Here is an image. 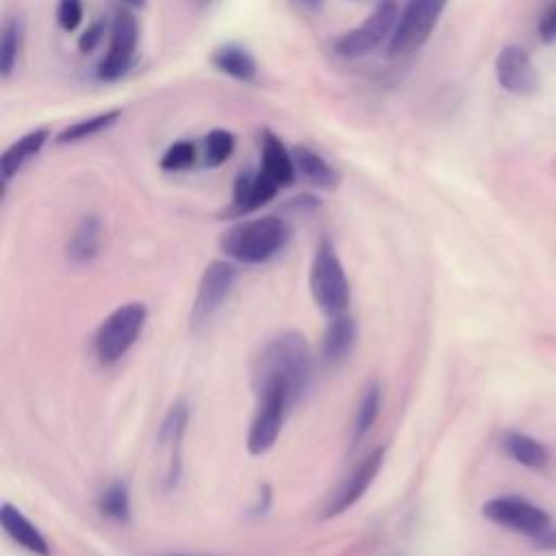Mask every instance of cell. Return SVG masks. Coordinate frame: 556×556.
Segmentation results:
<instances>
[{
	"label": "cell",
	"mask_w": 556,
	"mask_h": 556,
	"mask_svg": "<svg viewBox=\"0 0 556 556\" xmlns=\"http://www.w3.org/2000/svg\"><path fill=\"white\" fill-rule=\"evenodd\" d=\"M502 450L506 452L508 458H513L515 463L530 467V469L545 467L547 458H549V454L541 441H536L534 437L519 432V430H508L502 437Z\"/></svg>",
	"instance_id": "obj_19"
},
{
	"label": "cell",
	"mask_w": 556,
	"mask_h": 556,
	"mask_svg": "<svg viewBox=\"0 0 556 556\" xmlns=\"http://www.w3.org/2000/svg\"><path fill=\"white\" fill-rule=\"evenodd\" d=\"M378 410H380V387L376 382H371L363 397H361V404H358V410H356V424H354V437L361 439L363 434L369 432V428L374 426L376 417H378Z\"/></svg>",
	"instance_id": "obj_26"
},
{
	"label": "cell",
	"mask_w": 556,
	"mask_h": 556,
	"mask_svg": "<svg viewBox=\"0 0 556 556\" xmlns=\"http://www.w3.org/2000/svg\"><path fill=\"white\" fill-rule=\"evenodd\" d=\"M308 285L317 306L328 317L343 315L350 304V285L334 245L328 239H321L315 250Z\"/></svg>",
	"instance_id": "obj_3"
},
{
	"label": "cell",
	"mask_w": 556,
	"mask_h": 556,
	"mask_svg": "<svg viewBox=\"0 0 556 556\" xmlns=\"http://www.w3.org/2000/svg\"><path fill=\"white\" fill-rule=\"evenodd\" d=\"M256 413L248 432V450L250 454L261 456L276 443L293 395L282 387H267L256 391Z\"/></svg>",
	"instance_id": "obj_9"
},
{
	"label": "cell",
	"mask_w": 556,
	"mask_h": 556,
	"mask_svg": "<svg viewBox=\"0 0 556 556\" xmlns=\"http://www.w3.org/2000/svg\"><path fill=\"white\" fill-rule=\"evenodd\" d=\"M237 280V269L228 261H213L206 265L200 285H198V295L191 308V321L193 326L206 324L228 300L232 285Z\"/></svg>",
	"instance_id": "obj_10"
},
{
	"label": "cell",
	"mask_w": 556,
	"mask_h": 556,
	"mask_svg": "<svg viewBox=\"0 0 556 556\" xmlns=\"http://www.w3.org/2000/svg\"><path fill=\"white\" fill-rule=\"evenodd\" d=\"M293 154V163H295V172L308 180L311 185L319 187V189H334L341 180V174L337 167H332L319 152H315L308 146H293L291 148Z\"/></svg>",
	"instance_id": "obj_17"
},
{
	"label": "cell",
	"mask_w": 556,
	"mask_h": 556,
	"mask_svg": "<svg viewBox=\"0 0 556 556\" xmlns=\"http://www.w3.org/2000/svg\"><path fill=\"white\" fill-rule=\"evenodd\" d=\"M261 169L282 189L289 187L298 172H295V163H293V154L291 150L282 143V139L269 130L263 128L261 132Z\"/></svg>",
	"instance_id": "obj_14"
},
{
	"label": "cell",
	"mask_w": 556,
	"mask_h": 556,
	"mask_svg": "<svg viewBox=\"0 0 556 556\" xmlns=\"http://www.w3.org/2000/svg\"><path fill=\"white\" fill-rule=\"evenodd\" d=\"M291 239L289 224L278 215H263L254 219L239 222L230 226L219 241V248L226 256L245 263L258 265L285 250Z\"/></svg>",
	"instance_id": "obj_2"
},
{
	"label": "cell",
	"mask_w": 556,
	"mask_h": 556,
	"mask_svg": "<svg viewBox=\"0 0 556 556\" xmlns=\"http://www.w3.org/2000/svg\"><path fill=\"white\" fill-rule=\"evenodd\" d=\"M104 33H106V22L104 20H93L91 24H87V28L78 35V41H76L78 52L80 54H91L102 43Z\"/></svg>",
	"instance_id": "obj_30"
},
{
	"label": "cell",
	"mask_w": 556,
	"mask_h": 556,
	"mask_svg": "<svg viewBox=\"0 0 556 556\" xmlns=\"http://www.w3.org/2000/svg\"><path fill=\"white\" fill-rule=\"evenodd\" d=\"M382 460H384V447H378L369 456H365V460H361L354 467V471L343 480L339 491L332 495L324 515L337 517V515L345 513L350 506H354L365 495V491L371 486L374 478L378 476V471L382 467Z\"/></svg>",
	"instance_id": "obj_12"
},
{
	"label": "cell",
	"mask_w": 556,
	"mask_h": 556,
	"mask_svg": "<svg viewBox=\"0 0 556 556\" xmlns=\"http://www.w3.org/2000/svg\"><path fill=\"white\" fill-rule=\"evenodd\" d=\"M100 510L106 517H111L115 521H122V523H126L130 519V495H128L126 482L115 480L102 491Z\"/></svg>",
	"instance_id": "obj_25"
},
{
	"label": "cell",
	"mask_w": 556,
	"mask_h": 556,
	"mask_svg": "<svg viewBox=\"0 0 556 556\" xmlns=\"http://www.w3.org/2000/svg\"><path fill=\"white\" fill-rule=\"evenodd\" d=\"M198 159V148L189 139L174 141L161 156V169L163 172H182L189 169Z\"/></svg>",
	"instance_id": "obj_27"
},
{
	"label": "cell",
	"mask_w": 556,
	"mask_h": 556,
	"mask_svg": "<svg viewBox=\"0 0 556 556\" xmlns=\"http://www.w3.org/2000/svg\"><path fill=\"white\" fill-rule=\"evenodd\" d=\"M22 41H24V24L20 17H9L2 24V35H0V76L7 80L20 59L22 52Z\"/></svg>",
	"instance_id": "obj_23"
},
{
	"label": "cell",
	"mask_w": 556,
	"mask_h": 556,
	"mask_svg": "<svg viewBox=\"0 0 556 556\" xmlns=\"http://www.w3.org/2000/svg\"><path fill=\"white\" fill-rule=\"evenodd\" d=\"M100 219L89 215L83 217L80 224L74 228L70 241H67V258L72 265H85L91 263L100 248Z\"/></svg>",
	"instance_id": "obj_20"
},
{
	"label": "cell",
	"mask_w": 556,
	"mask_h": 556,
	"mask_svg": "<svg viewBox=\"0 0 556 556\" xmlns=\"http://www.w3.org/2000/svg\"><path fill=\"white\" fill-rule=\"evenodd\" d=\"M354 339H356L354 319H350L345 315L332 317V321L328 324L326 334H324V356L328 361H341L343 356L350 354Z\"/></svg>",
	"instance_id": "obj_22"
},
{
	"label": "cell",
	"mask_w": 556,
	"mask_h": 556,
	"mask_svg": "<svg viewBox=\"0 0 556 556\" xmlns=\"http://www.w3.org/2000/svg\"><path fill=\"white\" fill-rule=\"evenodd\" d=\"M0 521L4 532L24 549H28L30 554L37 556H50V547L46 543V539L41 536V532L11 504H2L0 510Z\"/></svg>",
	"instance_id": "obj_18"
},
{
	"label": "cell",
	"mask_w": 556,
	"mask_h": 556,
	"mask_svg": "<svg viewBox=\"0 0 556 556\" xmlns=\"http://www.w3.org/2000/svg\"><path fill=\"white\" fill-rule=\"evenodd\" d=\"M119 2L128 9H143L146 7V0H119Z\"/></svg>",
	"instance_id": "obj_32"
},
{
	"label": "cell",
	"mask_w": 556,
	"mask_h": 556,
	"mask_svg": "<svg viewBox=\"0 0 556 556\" xmlns=\"http://www.w3.org/2000/svg\"><path fill=\"white\" fill-rule=\"evenodd\" d=\"M495 78L500 87L513 96H534L541 87L539 70L526 48L517 43L504 46L495 56Z\"/></svg>",
	"instance_id": "obj_11"
},
{
	"label": "cell",
	"mask_w": 556,
	"mask_h": 556,
	"mask_svg": "<svg viewBox=\"0 0 556 556\" xmlns=\"http://www.w3.org/2000/svg\"><path fill=\"white\" fill-rule=\"evenodd\" d=\"M235 146H237V137L226 130V128H213L211 132H206L204 137V165L206 167H219L224 165L232 152H235Z\"/></svg>",
	"instance_id": "obj_24"
},
{
	"label": "cell",
	"mask_w": 556,
	"mask_h": 556,
	"mask_svg": "<svg viewBox=\"0 0 556 556\" xmlns=\"http://www.w3.org/2000/svg\"><path fill=\"white\" fill-rule=\"evenodd\" d=\"M187 419H189V410L182 402L174 404L161 426V441L163 443H178L182 432H185V426H187Z\"/></svg>",
	"instance_id": "obj_28"
},
{
	"label": "cell",
	"mask_w": 556,
	"mask_h": 556,
	"mask_svg": "<svg viewBox=\"0 0 556 556\" xmlns=\"http://www.w3.org/2000/svg\"><path fill=\"white\" fill-rule=\"evenodd\" d=\"M50 139V128L46 126H39V128H33L28 130L26 135H22L20 139H15L0 156V172H2V180L4 185H9V180L28 163L33 161L41 150L43 146L48 143Z\"/></svg>",
	"instance_id": "obj_15"
},
{
	"label": "cell",
	"mask_w": 556,
	"mask_h": 556,
	"mask_svg": "<svg viewBox=\"0 0 556 556\" xmlns=\"http://www.w3.org/2000/svg\"><path fill=\"white\" fill-rule=\"evenodd\" d=\"M397 17H400L397 2L380 0L361 24H356L354 28H350L334 41V46H332L334 52L343 59H358V56L369 54L384 39H391Z\"/></svg>",
	"instance_id": "obj_7"
},
{
	"label": "cell",
	"mask_w": 556,
	"mask_h": 556,
	"mask_svg": "<svg viewBox=\"0 0 556 556\" xmlns=\"http://www.w3.org/2000/svg\"><path fill=\"white\" fill-rule=\"evenodd\" d=\"M111 41L109 50L96 67V78L102 83H115L124 78L135 61H137V43H139V24L128 7H119L111 20Z\"/></svg>",
	"instance_id": "obj_6"
},
{
	"label": "cell",
	"mask_w": 556,
	"mask_h": 556,
	"mask_svg": "<svg viewBox=\"0 0 556 556\" xmlns=\"http://www.w3.org/2000/svg\"><path fill=\"white\" fill-rule=\"evenodd\" d=\"M56 22L65 33H72L83 22V2L80 0H59Z\"/></svg>",
	"instance_id": "obj_29"
},
{
	"label": "cell",
	"mask_w": 556,
	"mask_h": 556,
	"mask_svg": "<svg viewBox=\"0 0 556 556\" xmlns=\"http://www.w3.org/2000/svg\"><path fill=\"white\" fill-rule=\"evenodd\" d=\"M482 515L491 523L523 534L530 543L554 521L541 506L519 497V495H502L482 504Z\"/></svg>",
	"instance_id": "obj_8"
},
{
	"label": "cell",
	"mask_w": 556,
	"mask_h": 556,
	"mask_svg": "<svg viewBox=\"0 0 556 556\" xmlns=\"http://www.w3.org/2000/svg\"><path fill=\"white\" fill-rule=\"evenodd\" d=\"M211 65L239 80V83H254L258 76V63L256 59L250 54L248 48L239 46V43H222L213 50L211 54Z\"/></svg>",
	"instance_id": "obj_16"
},
{
	"label": "cell",
	"mask_w": 556,
	"mask_h": 556,
	"mask_svg": "<svg viewBox=\"0 0 556 556\" xmlns=\"http://www.w3.org/2000/svg\"><path fill=\"white\" fill-rule=\"evenodd\" d=\"M122 109H109L104 113H98V115H91V117H85V119H78L70 126H65L59 135H56V143L59 146H67V143H78V141H87L91 137H98L100 132L109 130L111 126H115L119 119H122Z\"/></svg>",
	"instance_id": "obj_21"
},
{
	"label": "cell",
	"mask_w": 556,
	"mask_h": 556,
	"mask_svg": "<svg viewBox=\"0 0 556 556\" xmlns=\"http://www.w3.org/2000/svg\"><path fill=\"white\" fill-rule=\"evenodd\" d=\"M536 30H539V37L545 41V43H554L556 41V0H552L541 17H539V24H536Z\"/></svg>",
	"instance_id": "obj_31"
},
{
	"label": "cell",
	"mask_w": 556,
	"mask_h": 556,
	"mask_svg": "<svg viewBox=\"0 0 556 556\" xmlns=\"http://www.w3.org/2000/svg\"><path fill=\"white\" fill-rule=\"evenodd\" d=\"M278 189L280 187L261 167L256 172H241L232 185V211L237 215L252 213L271 202Z\"/></svg>",
	"instance_id": "obj_13"
},
{
	"label": "cell",
	"mask_w": 556,
	"mask_h": 556,
	"mask_svg": "<svg viewBox=\"0 0 556 556\" xmlns=\"http://www.w3.org/2000/svg\"><path fill=\"white\" fill-rule=\"evenodd\" d=\"M308 378V345L300 332H287L265 345L256 358L252 384L254 393L267 387H282L293 397Z\"/></svg>",
	"instance_id": "obj_1"
},
{
	"label": "cell",
	"mask_w": 556,
	"mask_h": 556,
	"mask_svg": "<svg viewBox=\"0 0 556 556\" xmlns=\"http://www.w3.org/2000/svg\"><path fill=\"white\" fill-rule=\"evenodd\" d=\"M148 311L141 302H128L117 306L98 328L93 348L100 358V363L111 365L119 361L139 339L143 326H146Z\"/></svg>",
	"instance_id": "obj_5"
},
{
	"label": "cell",
	"mask_w": 556,
	"mask_h": 556,
	"mask_svg": "<svg viewBox=\"0 0 556 556\" xmlns=\"http://www.w3.org/2000/svg\"><path fill=\"white\" fill-rule=\"evenodd\" d=\"M447 2L450 0H406L387 43V54L406 56L417 52L434 33Z\"/></svg>",
	"instance_id": "obj_4"
}]
</instances>
